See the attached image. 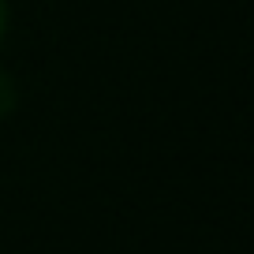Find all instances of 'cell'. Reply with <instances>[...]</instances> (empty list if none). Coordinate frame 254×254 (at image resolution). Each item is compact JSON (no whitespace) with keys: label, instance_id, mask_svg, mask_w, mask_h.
<instances>
[{"label":"cell","instance_id":"1","mask_svg":"<svg viewBox=\"0 0 254 254\" xmlns=\"http://www.w3.org/2000/svg\"><path fill=\"white\" fill-rule=\"evenodd\" d=\"M15 101H19L15 82H11V75H8V71H0V120H4L11 109H15Z\"/></svg>","mask_w":254,"mask_h":254},{"label":"cell","instance_id":"2","mask_svg":"<svg viewBox=\"0 0 254 254\" xmlns=\"http://www.w3.org/2000/svg\"><path fill=\"white\" fill-rule=\"evenodd\" d=\"M8 34V0H0V38Z\"/></svg>","mask_w":254,"mask_h":254}]
</instances>
